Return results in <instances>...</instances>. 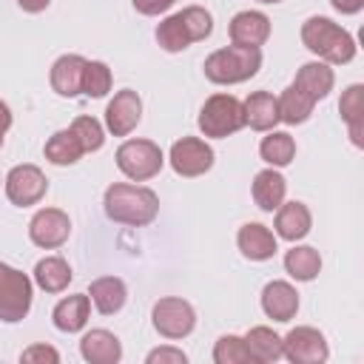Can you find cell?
<instances>
[{"label":"cell","instance_id":"6da1fadb","mask_svg":"<svg viewBox=\"0 0 364 364\" xmlns=\"http://www.w3.org/2000/svg\"><path fill=\"white\" fill-rule=\"evenodd\" d=\"M102 208H105V216L111 222H117V225L145 228L159 213V196L151 188H145V185L114 182V185L105 188Z\"/></svg>","mask_w":364,"mask_h":364},{"label":"cell","instance_id":"7a4b0ae2","mask_svg":"<svg viewBox=\"0 0 364 364\" xmlns=\"http://www.w3.org/2000/svg\"><path fill=\"white\" fill-rule=\"evenodd\" d=\"M301 43L310 54H316L327 65H344L355 57V40L347 28L333 23L330 17H307L301 23Z\"/></svg>","mask_w":364,"mask_h":364},{"label":"cell","instance_id":"3957f363","mask_svg":"<svg viewBox=\"0 0 364 364\" xmlns=\"http://www.w3.org/2000/svg\"><path fill=\"white\" fill-rule=\"evenodd\" d=\"M205 77L216 85H236L259 74L262 68V48L253 46H225L205 57Z\"/></svg>","mask_w":364,"mask_h":364},{"label":"cell","instance_id":"277c9868","mask_svg":"<svg viewBox=\"0 0 364 364\" xmlns=\"http://www.w3.org/2000/svg\"><path fill=\"white\" fill-rule=\"evenodd\" d=\"M199 131L210 139H225L230 134H236L239 128H245V108H242V100H236L233 94H210L199 111V119H196Z\"/></svg>","mask_w":364,"mask_h":364},{"label":"cell","instance_id":"5b68a950","mask_svg":"<svg viewBox=\"0 0 364 364\" xmlns=\"http://www.w3.org/2000/svg\"><path fill=\"white\" fill-rule=\"evenodd\" d=\"M31 299H34L31 279L23 270L0 262V321L6 324L23 321L31 310Z\"/></svg>","mask_w":364,"mask_h":364},{"label":"cell","instance_id":"8992f818","mask_svg":"<svg viewBox=\"0 0 364 364\" xmlns=\"http://www.w3.org/2000/svg\"><path fill=\"white\" fill-rule=\"evenodd\" d=\"M114 159H117V168L134 182L154 179L165 165L162 148L156 142H151V139H125L117 148Z\"/></svg>","mask_w":364,"mask_h":364},{"label":"cell","instance_id":"52a82bcc","mask_svg":"<svg viewBox=\"0 0 364 364\" xmlns=\"http://www.w3.org/2000/svg\"><path fill=\"white\" fill-rule=\"evenodd\" d=\"M151 321H154V330H156L162 338L179 341V338H185V336L193 333V327H196V310H193L191 301H185V299L165 296V299H159V301L154 304Z\"/></svg>","mask_w":364,"mask_h":364},{"label":"cell","instance_id":"ba28073f","mask_svg":"<svg viewBox=\"0 0 364 364\" xmlns=\"http://www.w3.org/2000/svg\"><path fill=\"white\" fill-rule=\"evenodd\" d=\"M3 188H6V196L11 205L17 208H28V205H37L46 191H48V179L46 173L37 168V165H14L6 179H3Z\"/></svg>","mask_w":364,"mask_h":364},{"label":"cell","instance_id":"9c48e42d","mask_svg":"<svg viewBox=\"0 0 364 364\" xmlns=\"http://www.w3.org/2000/svg\"><path fill=\"white\" fill-rule=\"evenodd\" d=\"M168 162L179 176H202L213 168V148L199 136H182L171 145Z\"/></svg>","mask_w":364,"mask_h":364},{"label":"cell","instance_id":"30bf717a","mask_svg":"<svg viewBox=\"0 0 364 364\" xmlns=\"http://www.w3.org/2000/svg\"><path fill=\"white\" fill-rule=\"evenodd\" d=\"M282 347H284V358L293 364H324L330 358V347H327L324 333H318L316 327H307V324L293 327L282 338Z\"/></svg>","mask_w":364,"mask_h":364},{"label":"cell","instance_id":"8fae6325","mask_svg":"<svg viewBox=\"0 0 364 364\" xmlns=\"http://www.w3.org/2000/svg\"><path fill=\"white\" fill-rule=\"evenodd\" d=\"M68 236H71V219L60 208H40L28 222V239L43 250H54L65 245Z\"/></svg>","mask_w":364,"mask_h":364},{"label":"cell","instance_id":"7c38bea8","mask_svg":"<svg viewBox=\"0 0 364 364\" xmlns=\"http://www.w3.org/2000/svg\"><path fill=\"white\" fill-rule=\"evenodd\" d=\"M142 119V100L136 91L122 88L114 94V100L105 108V128L114 136H128Z\"/></svg>","mask_w":364,"mask_h":364},{"label":"cell","instance_id":"4fadbf2b","mask_svg":"<svg viewBox=\"0 0 364 364\" xmlns=\"http://www.w3.org/2000/svg\"><path fill=\"white\" fill-rule=\"evenodd\" d=\"M228 34H230V43L233 46H264L267 37H270V17L264 11H239L233 14L230 26H228Z\"/></svg>","mask_w":364,"mask_h":364},{"label":"cell","instance_id":"5bb4252c","mask_svg":"<svg viewBox=\"0 0 364 364\" xmlns=\"http://www.w3.org/2000/svg\"><path fill=\"white\" fill-rule=\"evenodd\" d=\"M262 310L273 321L296 318V313H299V293H296V287L290 282H284V279L267 282L264 290H262Z\"/></svg>","mask_w":364,"mask_h":364},{"label":"cell","instance_id":"9a60e30c","mask_svg":"<svg viewBox=\"0 0 364 364\" xmlns=\"http://www.w3.org/2000/svg\"><path fill=\"white\" fill-rule=\"evenodd\" d=\"M236 245H239L242 256L250 259V262H267V259H273L276 250H279L273 230L264 228V225H259V222L242 225L239 233H236Z\"/></svg>","mask_w":364,"mask_h":364},{"label":"cell","instance_id":"2e32d148","mask_svg":"<svg viewBox=\"0 0 364 364\" xmlns=\"http://www.w3.org/2000/svg\"><path fill=\"white\" fill-rule=\"evenodd\" d=\"M276 236L284 242H299L310 233L313 228V216L310 208L304 202H282L276 208Z\"/></svg>","mask_w":364,"mask_h":364},{"label":"cell","instance_id":"e0dca14e","mask_svg":"<svg viewBox=\"0 0 364 364\" xmlns=\"http://www.w3.org/2000/svg\"><path fill=\"white\" fill-rule=\"evenodd\" d=\"M80 355L88 364H117L122 358V344L111 330H88L80 338Z\"/></svg>","mask_w":364,"mask_h":364},{"label":"cell","instance_id":"ac0fdd59","mask_svg":"<svg viewBox=\"0 0 364 364\" xmlns=\"http://www.w3.org/2000/svg\"><path fill=\"white\" fill-rule=\"evenodd\" d=\"M88 316H91V299H88V293L65 296L51 310V321H54V327L60 333H80L88 324Z\"/></svg>","mask_w":364,"mask_h":364},{"label":"cell","instance_id":"d6986e66","mask_svg":"<svg viewBox=\"0 0 364 364\" xmlns=\"http://www.w3.org/2000/svg\"><path fill=\"white\" fill-rule=\"evenodd\" d=\"M82 71H85V57L80 54H63L51 65V88L60 97H77L82 94Z\"/></svg>","mask_w":364,"mask_h":364},{"label":"cell","instance_id":"ffe728a7","mask_svg":"<svg viewBox=\"0 0 364 364\" xmlns=\"http://www.w3.org/2000/svg\"><path fill=\"white\" fill-rule=\"evenodd\" d=\"M88 299H91V304L97 307V313L114 316V313H119V310L125 307V301H128V287H125V282H122L119 276H100V279L91 282Z\"/></svg>","mask_w":364,"mask_h":364},{"label":"cell","instance_id":"44dd1931","mask_svg":"<svg viewBox=\"0 0 364 364\" xmlns=\"http://www.w3.org/2000/svg\"><path fill=\"white\" fill-rule=\"evenodd\" d=\"M293 85H296L299 91H304L313 102H318V100H324V97L333 91V85H336V74H333V68H330L327 63L313 60V63H304V65L296 71Z\"/></svg>","mask_w":364,"mask_h":364},{"label":"cell","instance_id":"7402d4cb","mask_svg":"<svg viewBox=\"0 0 364 364\" xmlns=\"http://www.w3.org/2000/svg\"><path fill=\"white\" fill-rule=\"evenodd\" d=\"M242 108H245V125H250L253 131H273L276 122H282L279 119V100L270 91L247 94Z\"/></svg>","mask_w":364,"mask_h":364},{"label":"cell","instance_id":"603a6c76","mask_svg":"<svg viewBox=\"0 0 364 364\" xmlns=\"http://www.w3.org/2000/svg\"><path fill=\"white\" fill-rule=\"evenodd\" d=\"M250 193H253V202H256L262 210L273 213V210L284 202V196H287V182H284V176H282L276 168H264V171H259V173L253 176Z\"/></svg>","mask_w":364,"mask_h":364},{"label":"cell","instance_id":"cb8c5ba5","mask_svg":"<svg viewBox=\"0 0 364 364\" xmlns=\"http://www.w3.org/2000/svg\"><path fill=\"white\" fill-rule=\"evenodd\" d=\"M338 114H341V119L347 122V128H350V139H353V145L355 148H364V85L361 82H353L344 94H341V100H338Z\"/></svg>","mask_w":364,"mask_h":364},{"label":"cell","instance_id":"d4e9b609","mask_svg":"<svg viewBox=\"0 0 364 364\" xmlns=\"http://www.w3.org/2000/svg\"><path fill=\"white\" fill-rule=\"evenodd\" d=\"M242 338H245V347H247L250 358H253V361H259V364H273V361L284 358L282 336H279V333H273V330H270V327H264V324L250 327Z\"/></svg>","mask_w":364,"mask_h":364},{"label":"cell","instance_id":"484cf974","mask_svg":"<svg viewBox=\"0 0 364 364\" xmlns=\"http://www.w3.org/2000/svg\"><path fill=\"white\" fill-rule=\"evenodd\" d=\"M284 270L296 282H313L321 273V256L310 245H293L284 253Z\"/></svg>","mask_w":364,"mask_h":364},{"label":"cell","instance_id":"4316f807","mask_svg":"<svg viewBox=\"0 0 364 364\" xmlns=\"http://www.w3.org/2000/svg\"><path fill=\"white\" fill-rule=\"evenodd\" d=\"M71 276L74 273H71V267H68V262L63 256H46V259H40L34 264V282L46 293H63L68 287Z\"/></svg>","mask_w":364,"mask_h":364},{"label":"cell","instance_id":"83f0119b","mask_svg":"<svg viewBox=\"0 0 364 364\" xmlns=\"http://www.w3.org/2000/svg\"><path fill=\"white\" fill-rule=\"evenodd\" d=\"M43 154H46V159H48L51 165H60V168H63V165L80 162V156H82L85 151H82L80 139L74 136V131H71V128H63V131H54V134L46 139Z\"/></svg>","mask_w":364,"mask_h":364},{"label":"cell","instance_id":"f1b7e54d","mask_svg":"<svg viewBox=\"0 0 364 364\" xmlns=\"http://www.w3.org/2000/svg\"><path fill=\"white\" fill-rule=\"evenodd\" d=\"M259 156L270 168H284L296 159V139L287 131H267V136L259 142Z\"/></svg>","mask_w":364,"mask_h":364},{"label":"cell","instance_id":"f546056e","mask_svg":"<svg viewBox=\"0 0 364 364\" xmlns=\"http://www.w3.org/2000/svg\"><path fill=\"white\" fill-rule=\"evenodd\" d=\"M279 100V119L282 122H287V125H301V122H307L310 119V114H313V108H316V102L304 94V91H299L293 82L282 91V97H276Z\"/></svg>","mask_w":364,"mask_h":364},{"label":"cell","instance_id":"4dcf8cb0","mask_svg":"<svg viewBox=\"0 0 364 364\" xmlns=\"http://www.w3.org/2000/svg\"><path fill=\"white\" fill-rule=\"evenodd\" d=\"M156 43H159V48H165L168 54L185 51V48L193 43V37H191V31H188V26H185V20H182L179 11H176V14H168V17L156 26Z\"/></svg>","mask_w":364,"mask_h":364},{"label":"cell","instance_id":"1f68e13d","mask_svg":"<svg viewBox=\"0 0 364 364\" xmlns=\"http://www.w3.org/2000/svg\"><path fill=\"white\" fill-rule=\"evenodd\" d=\"M114 85V74L105 63L100 60H85V71H82V94L85 97H105Z\"/></svg>","mask_w":364,"mask_h":364},{"label":"cell","instance_id":"d6a6232c","mask_svg":"<svg viewBox=\"0 0 364 364\" xmlns=\"http://www.w3.org/2000/svg\"><path fill=\"white\" fill-rule=\"evenodd\" d=\"M68 128L74 131V136L80 139V145H82V151H85V154L100 151V148H102V142H105V128H102V122H100V119H94V117H77Z\"/></svg>","mask_w":364,"mask_h":364},{"label":"cell","instance_id":"836d02e7","mask_svg":"<svg viewBox=\"0 0 364 364\" xmlns=\"http://www.w3.org/2000/svg\"><path fill=\"white\" fill-rule=\"evenodd\" d=\"M213 361L216 364H250V353L245 347V338L242 336H222L216 344H213Z\"/></svg>","mask_w":364,"mask_h":364},{"label":"cell","instance_id":"e575fe53","mask_svg":"<svg viewBox=\"0 0 364 364\" xmlns=\"http://www.w3.org/2000/svg\"><path fill=\"white\" fill-rule=\"evenodd\" d=\"M179 14H182V20H185V26H188V31H191V37H193V43L210 37V31H213V17H210L208 9H202V6H185Z\"/></svg>","mask_w":364,"mask_h":364},{"label":"cell","instance_id":"d590c367","mask_svg":"<svg viewBox=\"0 0 364 364\" xmlns=\"http://www.w3.org/2000/svg\"><path fill=\"white\" fill-rule=\"evenodd\" d=\"M20 361H26V364H46V361L48 364H57L60 361V353L51 344H31V347L23 350Z\"/></svg>","mask_w":364,"mask_h":364},{"label":"cell","instance_id":"8d00e7d4","mask_svg":"<svg viewBox=\"0 0 364 364\" xmlns=\"http://www.w3.org/2000/svg\"><path fill=\"white\" fill-rule=\"evenodd\" d=\"M145 361L148 364H185L188 355L179 347H156V350H151L145 355Z\"/></svg>","mask_w":364,"mask_h":364},{"label":"cell","instance_id":"74e56055","mask_svg":"<svg viewBox=\"0 0 364 364\" xmlns=\"http://www.w3.org/2000/svg\"><path fill=\"white\" fill-rule=\"evenodd\" d=\"M131 3H134V9H136L139 14L156 17V14H165L176 0H131Z\"/></svg>","mask_w":364,"mask_h":364},{"label":"cell","instance_id":"f35d334b","mask_svg":"<svg viewBox=\"0 0 364 364\" xmlns=\"http://www.w3.org/2000/svg\"><path fill=\"white\" fill-rule=\"evenodd\" d=\"M330 6L341 14H358L364 9V0H330Z\"/></svg>","mask_w":364,"mask_h":364},{"label":"cell","instance_id":"ab89813d","mask_svg":"<svg viewBox=\"0 0 364 364\" xmlns=\"http://www.w3.org/2000/svg\"><path fill=\"white\" fill-rule=\"evenodd\" d=\"M11 128V108L0 100V148H3V139H6V131Z\"/></svg>","mask_w":364,"mask_h":364},{"label":"cell","instance_id":"60d3db41","mask_svg":"<svg viewBox=\"0 0 364 364\" xmlns=\"http://www.w3.org/2000/svg\"><path fill=\"white\" fill-rule=\"evenodd\" d=\"M48 3H51V0H17V6H20L23 11H28V14L46 11V9H48Z\"/></svg>","mask_w":364,"mask_h":364},{"label":"cell","instance_id":"b9f144b4","mask_svg":"<svg viewBox=\"0 0 364 364\" xmlns=\"http://www.w3.org/2000/svg\"><path fill=\"white\" fill-rule=\"evenodd\" d=\"M259 3H282V0H259Z\"/></svg>","mask_w":364,"mask_h":364}]
</instances>
